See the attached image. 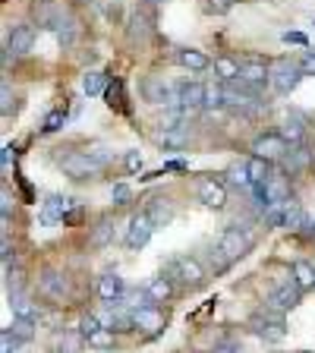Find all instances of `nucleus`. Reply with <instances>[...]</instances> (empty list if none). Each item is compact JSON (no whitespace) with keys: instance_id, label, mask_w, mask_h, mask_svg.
Wrapping results in <instances>:
<instances>
[{"instance_id":"nucleus-53","label":"nucleus","mask_w":315,"mask_h":353,"mask_svg":"<svg viewBox=\"0 0 315 353\" xmlns=\"http://www.w3.org/2000/svg\"><path fill=\"white\" fill-rule=\"evenodd\" d=\"M164 170H186V161H167Z\"/></svg>"},{"instance_id":"nucleus-36","label":"nucleus","mask_w":315,"mask_h":353,"mask_svg":"<svg viewBox=\"0 0 315 353\" xmlns=\"http://www.w3.org/2000/svg\"><path fill=\"white\" fill-rule=\"evenodd\" d=\"M104 98H108V104L110 108H117V110H123V82L120 79H114L108 85V92H104Z\"/></svg>"},{"instance_id":"nucleus-43","label":"nucleus","mask_w":315,"mask_h":353,"mask_svg":"<svg viewBox=\"0 0 315 353\" xmlns=\"http://www.w3.org/2000/svg\"><path fill=\"white\" fill-rule=\"evenodd\" d=\"M0 110H3V117H10V110H13V92H10V82L0 85Z\"/></svg>"},{"instance_id":"nucleus-15","label":"nucleus","mask_w":315,"mask_h":353,"mask_svg":"<svg viewBox=\"0 0 315 353\" xmlns=\"http://www.w3.org/2000/svg\"><path fill=\"white\" fill-rule=\"evenodd\" d=\"M32 44H35V29H32L29 22L13 26V32H10V38H7V51L13 54V57H19V54L32 51Z\"/></svg>"},{"instance_id":"nucleus-22","label":"nucleus","mask_w":315,"mask_h":353,"mask_svg":"<svg viewBox=\"0 0 315 353\" xmlns=\"http://www.w3.org/2000/svg\"><path fill=\"white\" fill-rule=\"evenodd\" d=\"M309 161H312V154H309L303 145H290V148H287V154L281 158L284 170H290V174H296V170H306Z\"/></svg>"},{"instance_id":"nucleus-1","label":"nucleus","mask_w":315,"mask_h":353,"mask_svg":"<svg viewBox=\"0 0 315 353\" xmlns=\"http://www.w3.org/2000/svg\"><path fill=\"white\" fill-rule=\"evenodd\" d=\"M250 328L256 331L258 338L272 341V344H278V341L287 338V328H284V312H272V309H258L256 316L250 319Z\"/></svg>"},{"instance_id":"nucleus-24","label":"nucleus","mask_w":315,"mask_h":353,"mask_svg":"<svg viewBox=\"0 0 315 353\" xmlns=\"http://www.w3.org/2000/svg\"><path fill=\"white\" fill-rule=\"evenodd\" d=\"M145 294H148V303H167L170 296H174V281L170 278H154L152 284L145 287Z\"/></svg>"},{"instance_id":"nucleus-23","label":"nucleus","mask_w":315,"mask_h":353,"mask_svg":"<svg viewBox=\"0 0 315 353\" xmlns=\"http://www.w3.org/2000/svg\"><path fill=\"white\" fill-rule=\"evenodd\" d=\"M176 60H180V66H186V70H208V66H212V60L205 57V54L202 51H196V48H180V51H176Z\"/></svg>"},{"instance_id":"nucleus-14","label":"nucleus","mask_w":315,"mask_h":353,"mask_svg":"<svg viewBox=\"0 0 315 353\" xmlns=\"http://www.w3.org/2000/svg\"><path fill=\"white\" fill-rule=\"evenodd\" d=\"M199 202L208 208H224L227 205V186L214 180V176H205L202 183H199Z\"/></svg>"},{"instance_id":"nucleus-33","label":"nucleus","mask_w":315,"mask_h":353,"mask_svg":"<svg viewBox=\"0 0 315 353\" xmlns=\"http://www.w3.org/2000/svg\"><path fill=\"white\" fill-rule=\"evenodd\" d=\"M227 183L236 186V190H252V180H250V170H246V164H234V168L227 170Z\"/></svg>"},{"instance_id":"nucleus-39","label":"nucleus","mask_w":315,"mask_h":353,"mask_svg":"<svg viewBox=\"0 0 315 353\" xmlns=\"http://www.w3.org/2000/svg\"><path fill=\"white\" fill-rule=\"evenodd\" d=\"M63 123H66V110L57 108V110H51V114L44 117V126H41V130H44V132H57Z\"/></svg>"},{"instance_id":"nucleus-11","label":"nucleus","mask_w":315,"mask_h":353,"mask_svg":"<svg viewBox=\"0 0 315 353\" xmlns=\"http://www.w3.org/2000/svg\"><path fill=\"white\" fill-rule=\"evenodd\" d=\"M268 79H272V63H265V60L252 57V60H246V63L240 66V82L246 88H252V92H258Z\"/></svg>"},{"instance_id":"nucleus-26","label":"nucleus","mask_w":315,"mask_h":353,"mask_svg":"<svg viewBox=\"0 0 315 353\" xmlns=\"http://www.w3.org/2000/svg\"><path fill=\"white\" fill-rule=\"evenodd\" d=\"M108 76L104 73H98V70H88L85 76H82V92H85L88 98H95V95H104L108 92Z\"/></svg>"},{"instance_id":"nucleus-21","label":"nucleus","mask_w":315,"mask_h":353,"mask_svg":"<svg viewBox=\"0 0 315 353\" xmlns=\"http://www.w3.org/2000/svg\"><path fill=\"white\" fill-rule=\"evenodd\" d=\"M54 353H82V331H57L51 341Z\"/></svg>"},{"instance_id":"nucleus-47","label":"nucleus","mask_w":315,"mask_h":353,"mask_svg":"<svg viewBox=\"0 0 315 353\" xmlns=\"http://www.w3.org/2000/svg\"><path fill=\"white\" fill-rule=\"evenodd\" d=\"M234 3L236 0H208V10H212V13H227V10H234Z\"/></svg>"},{"instance_id":"nucleus-29","label":"nucleus","mask_w":315,"mask_h":353,"mask_svg":"<svg viewBox=\"0 0 315 353\" xmlns=\"http://www.w3.org/2000/svg\"><path fill=\"white\" fill-rule=\"evenodd\" d=\"M158 142L164 148H183V145H190V130L186 126H180V130H161L158 132Z\"/></svg>"},{"instance_id":"nucleus-56","label":"nucleus","mask_w":315,"mask_h":353,"mask_svg":"<svg viewBox=\"0 0 315 353\" xmlns=\"http://www.w3.org/2000/svg\"><path fill=\"white\" fill-rule=\"evenodd\" d=\"M92 3H98V0H92Z\"/></svg>"},{"instance_id":"nucleus-2","label":"nucleus","mask_w":315,"mask_h":353,"mask_svg":"<svg viewBox=\"0 0 315 353\" xmlns=\"http://www.w3.org/2000/svg\"><path fill=\"white\" fill-rule=\"evenodd\" d=\"M57 161H60V168H63V174L73 176V180H88V176L101 174V164L88 152H66V154H60Z\"/></svg>"},{"instance_id":"nucleus-40","label":"nucleus","mask_w":315,"mask_h":353,"mask_svg":"<svg viewBox=\"0 0 315 353\" xmlns=\"http://www.w3.org/2000/svg\"><path fill=\"white\" fill-rule=\"evenodd\" d=\"M19 344H22V341L16 338L10 328L0 331V350H3V353H19Z\"/></svg>"},{"instance_id":"nucleus-46","label":"nucleus","mask_w":315,"mask_h":353,"mask_svg":"<svg viewBox=\"0 0 315 353\" xmlns=\"http://www.w3.org/2000/svg\"><path fill=\"white\" fill-rule=\"evenodd\" d=\"M13 202H16V199L10 196V190L3 186V192H0V212H3V224L10 221V212H13Z\"/></svg>"},{"instance_id":"nucleus-51","label":"nucleus","mask_w":315,"mask_h":353,"mask_svg":"<svg viewBox=\"0 0 315 353\" xmlns=\"http://www.w3.org/2000/svg\"><path fill=\"white\" fill-rule=\"evenodd\" d=\"M284 41L287 44H306V35H303V32H284Z\"/></svg>"},{"instance_id":"nucleus-18","label":"nucleus","mask_w":315,"mask_h":353,"mask_svg":"<svg viewBox=\"0 0 315 353\" xmlns=\"http://www.w3.org/2000/svg\"><path fill=\"white\" fill-rule=\"evenodd\" d=\"M70 208H73V202H70L66 196H51L48 202H44V208H41V224H57V221H66Z\"/></svg>"},{"instance_id":"nucleus-52","label":"nucleus","mask_w":315,"mask_h":353,"mask_svg":"<svg viewBox=\"0 0 315 353\" xmlns=\"http://www.w3.org/2000/svg\"><path fill=\"white\" fill-rule=\"evenodd\" d=\"M79 221H82V208H73V212L66 214V221H63V224H79Z\"/></svg>"},{"instance_id":"nucleus-34","label":"nucleus","mask_w":315,"mask_h":353,"mask_svg":"<svg viewBox=\"0 0 315 353\" xmlns=\"http://www.w3.org/2000/svg\"><path fill=\"white\" fill-rule=\"evenodd\" d=\"M57 38L63 48H70V44L76 41V19H70V16L63 13V19L57 22Z\"/></svg>"},{"instance_id":"nucleus-31","label":"nucleus","mask_w":315,"mask_h":353,"mask_svg":"<svg viewBox=\"0 0 315 353\" xmlns=\"http://www.w3.org/2000/svg\"><path fill=\"white\" fill-rule=\"evenodd\" d=\"M306 221H309L306 212H303L294 199H290V202L284 205V228L287 230H303V224H306Z\"/></svg>"},{"instance_id":"nucleus-3","label":"nucleus","mask_w":315,"mask_h":353,"mask_svg":"<svg viewBox=\"0 0 315 353\" xmlns=\"http://www.w3.org/2000/svg\"><path fill=\"white\" fill-rule=\"evenodd\" d=\"M300 79H303L300 63H290L287 57H281L272 63V85L278 95H290V92L300 85Z\"/></svg>"},{"instance_id":"nucleus-57","label":"nucleus","mask_w":315,"mask_h":353,"mask_svg":"<svg viewBox=\"0 0 315 353\" xmlns=\"http://www.w3.org/2000/svg\"><path fill=\"white\" fill-rule=\"evenodd\" d=\"M303 353H309V350H303Z\"/></svg>"},{"instance_id":"nucleus-25","label":"nucleus","mask_w":315,"mask_h":353,"mask_svg":"<svg viewBox=\"0 0 315 353\" xmlns=\"http://www.w3.org/2000/svg\"><path fill=\"white\" fill-rule=\"evenodd\" d=\"M246 170H250L252 186H265L268 183V176H272V161H265V158H256V154H252L250 161H246Z\"/></svg>"},{"instance_id":"nucleus-13","label":"nucleus","mask_w":315,"mask_h":353,"mask_svg":"<svg viewBox=\"0 0 315 353\" xmlns=\"http://www.w3.org/2000/svg\"><path fill=\"white\" fill-rule=\"evenodd\" d=\"M176 108L186 110V114L205 108V85L202 82H180L176 85Z\"/></svg>"},{"instance_id":"nucleus-7","label":"nucleus","mask_w":315,"mask_h":353,"mask_svg":"<svg viewBox=\"0 0 315 353\" xmlns=\"http://www.w3.org/2000/svg\"><path fill=\"white\" fill-rule=\"evenodd\" d=\"M142 95L152 104H164V108H170V110L176 108V88H170L167 82H164V76H145Z\"/></svg>"},{"instance_id":"nucleus-5","label":"nucleus","mask_w":315,"mask_h":353,"mask_svg":"<svg viewBox=\"0 0 315 353\" xmlns=\"http://www.w3.org/2000/svg\"><path fill=\"white\" fill-rule=\"evenodd\" d=\"M180 281L183 287H202L205 284V268H202V262L199 259H192V256H180L174 265H170V281Z\"/></svg>"},{"instance_id":"nucleus-28","label":"nucleus","mask_w":315,"mask_h":353,"mask_svg":"<svg viewBox=\"0 0 315 353\" xmlns=\"http://www.w3.org/2000/svg\"><path fill=\"white\" fill-rule=\"evenodd\" d=\"M110 240H114V221H110V218H101L95 228H92V236H88V243H92L95 250H104Z\"/></svg>"},{"instance_id":"nucleus-50","label":"nucleus","mask_w":315,"mask_h":353,"mask_svg":"<svg viewBox=\"0 0 315 353\" xmlns=\"http://www.w3.org/2000/svg\"><path fill=\"white\" fill-rule=\"evenodd\" d=\"M0 161H3V170H10L16 164V148H3V154H0Z\"/></svg>"},{"instance_id":"nucleus-17","label":"nucleus","mask_w":315,"mask_h":353,"mask_svg":"<svg viewBox=\"0 0 315 353\" xmlns=\"http://www.w3.org/2000/svg\"><path fill=\"white\" fill-rule=\"evenodd\" d=\"M278 136L284 142H290V145H300L303 136H306V126H303V117L296 114V110H290V114H284V120H281V130Z\"/></svg>"},{"instance_id":"nucleus-20","label":"nucleus","mask_w":315,"mask_h":353,"mask_svg":"<svg viewBox=\"0 0 315 353\" xmlns=\"http://www.w3.org/2000/svg\"><path fill=\"white\" fill-rule=\"evenodd\" d=\"M145 214L152 218L154 228H164V224H170V218H174V202H170V199H164V196H154Z\"/></svg>"},{"instance_id":"nucleus-27","label":"nucleus","mask_w":315,"mask_h":353,"mask_svg":"<svg viewBox=\"0 0 315 353\" xmlns=\"http://www.w3.org/2000/svg\"><path fill=\"white\" fill-rule=\"evenodd\" d=\"M240 66L234 57H227V54H221V57H214V73L221 76L224 82H240Z\"/></svg>"},{"instance_id":"nucleus-16","label":"nucleus","mask_w":315,"mask_h":353,"mask_svg":"<svg viewBox=\"0 0 315 353\" xmlns=\"http://www.w3.org/2000/svg\"><path fill=\"white\" fill-rule=\"evenodd\" d=\"M123 278L120 274H114V272H108V274H101L98 278V296H101L108 306H114V303H120V296H123Z\"/></svg>"},{"instance_id":"nucleus-45","label":"nucleus","mask_w":315,"mask_h":353,"mask_svg":"<svg viewBox=\"0 0 315 353\" xmlns=\"http://www.w3.org/2000/svg\"><path fill=\"white\" fill-rule=\"evenodd\" d=\"M110 196H114V205H126L132 192H130V186H126V183H117L114 190H110Z\"/></svg>"},{"instance_id":"nucleus-35","label":"nucleus","mask_w":315,"mask_h":353,"mask_svg":"<svg viewBox=\"0 0 315 353\" xmlns=\"http://www.w3.org/2000/svg\"><path fill=\"white\" fill-rule=\"evenodd\" d=\"M10 331H13L19 341H32L35 338V322H32V319H13Z\"/></svg>"},{"instance_id":"nucleus-49","label":"nucleus","mask_w":315,"mask_h":353,"mask_svg":"<svg viewBox=\"0 0 315 353\" xmlns=\"http://www.w3.org/2000/svg\"><path fill=\"white\" fill-rule=\"evenodd\" d=\"M214 353H240V344L236 341H221V344H214Z\"/></svg>"},{"instance_id":"nucleus-41","label":"nucleus","mask_w":315,"mask_h":353,"mask_svg":"<svg viewBox=\"0 0 315 353\" xmlns=\"http://www.w3.org/2000/svg\"><path fill=\"white\" fill-rule=\"evenodd\" d=\"M136 35H139V38L148 35V26H145V19H142L139 13L130 16V38H132V41H136Z\"/></svg>"},{"instance_id":"nucleus-8","label":"nucleus","mask_w":315,"mask_h":353,"mask_svg":"<svg viewBox=\"0 0 315 353\" xmlns=\"http://www.w3.org/2000/svg\"><path fill=\"white\" fill-rule=\"evenodd\" d=\"M300 296H303L300 284L290 278V281H284V284L274 287V294L265 300V309H272V312H287V309H294L296 303H300Z\"/></svg>"},{"instance_id":"nucleus-4","label":"nucleus","mask_w":315,"mask_h":353,"mask_svg":"<svg viewBox=\"0 0 315 353\" xmlns=\"http://www.w3.org/2000/svg\"><path fill=\"white\" fill-rule=\"evenodd\" d=\"M132 325H136L145 338H158V334L164 331V325H167V312H164L161 306L148 303V306H142V309L132 312Z\"/></svg>"},{"instance_id":"nucleus-37","label":"nucleus","mask_w":315,"mask_h":353,"mask_svg":"<svg viewBox=\"0 0 315 353\" xmlns=\"http://www.w3.org/2000/svg\"><path fill=\"white\" fill-rule=\"evenodd\" d=\"M205 108H224V85H205Z\"/></svg>"},{"instance_id":"nucleus-9","label":"nucleus","mask_w":315,"mask_h":353,"mask_svg":"<svg viewBox=\"0 0 315 353\" xmlns=\"http://www.w3.org/2000/svg\"><path fill=\"white\" fill-rule=\"evenodd\" d=\"M38 287H41L44 296H51L54 303H66L70 300V278H66L63 272H54V268H48V272H41V281H38Z\"/></svg>"},{"instance_id":"nucleus-38","label":"nucleus","mask_w":315,"mask_h":353,"mask_svg":"<svg viewBox=\"0 0 315 353\" xmlns=\"http://www.w3.org/2000/svg\"><path fill=\"white\" fill-rule=\"evenodd\" d=\"M88 347H98V350H108V347H114V331H110V328L95 331V334L88 338Z\"/></svg>"},{"instance_id":"nucleus-54","label":"nucleus","mask_w":315,"mask_h":353,"mask_svg":"<svg viewBox=\"0 0 315 353\" xmlns=\"http://www.w3.org/2000/svg\"><path fill=\"white\" fill-rule=\"evenodd\" d=\"M300 234H306V236H315V221H306V224H303V230Z\"/></svg>"},{"instance_id":"nucleus-19","label":"nucleus","mask_w":315,"mask_h":353,"mask_svg":"<svg viewBox=\"0 0 315 353\" xmlns=\"http://www.w3.org/2000/svg\"><path fill=\"white\" fill-rule=\"evenodd\" d=\"M265 196H268L272 205H287L290 202V180L284 174H272L268 183H265Z\"/></svg>"},{"instance_id":"nucleus-48","label":"nucleus","mask_w":315,"mask_h":353,"mask_svg":"<svg viewBox=\"0 0 315 353\" xmlns=\"http://www.w3.org/2000/svg\"><path fill=\"white\" fill-rule=\"evenodd\" d=\"M300 70H303V76H315V54H303Z\"/></svg>"},{"instance_id":"nucleus-32","label":"nucleus","mask_w":315,"mask_h":353,"mask_svg":"<svg viewBox=\"0 0 315 353\" xmlns=\"http://www.w3.org/2000/svg\"><path fill=\"white\" fill-rule=\"evenodd\" d=\"M10 303H13V312H16V319H32V322H35V319H38V309L32 306V300H29V296L16 294V296H10Z\"/></svg>"},{"instance_id":"nucleus-12","label":"nucleus","mask_w":315,"mask_h":353,"mask_svg":"<svg viewBox=\"0 0 315 353\" xmlns=\"http://www.w3.org/2000/svg\"><path fill=\"white\" fill-rule=\"evenodd\" d=\"M152 234H154L152 218H148L145 212L132 214V218H130V230H126V246H130V250H142V246L152 240Z\"/></svg>"},{"instance_id":"nucleus-6","label":"nucleus","mask_w":315,"mask_h":353,"mask_svg":"<svg viewBox=\"0 0 315 353\" xmlns=\"http://www.w3.org/2000/svg\"><path fill=\"white\" fill-rule=\"evenodd\" d=\"M218 250L224 252L230 262H240V259L252 250V236L243 234L240 228H227L224 234H221V240H218Z\"/></svg>"},{"instance_id":"nucleus-10","label":"nucleus","mask_w":315,"mask_h":353,"mask_svg":"<svg viewBox=\"0 0 315 353\" xmlns=\"http://www.w3.org/2000/svg\"><path fill=\"white\" fill-rule=\"evenodd\" d=\"M287 148L290 145L281 139L278 132H262V136L252 142V154H256V158H265V161H281L287 154Z\"/></svg>"},{"instance_id":"nucleus-42","label":"nucleus","mask_w":315,"mask_h":353,"mask_svg":"<svg viewBox=\"0 0 315 353\" xmlns=\"http://www.w3.org/2000/svg\"><path fill=\"white\" fill-rule=\"evenodd\" d=\"M79 331H82V338H92L95 331H101V322H98L95 316H82V322H79Z\"/></svg>"},{"instance_id":"nucleus-44","label":"nucleus","mask_w":315,"mask_h":353,"mask_svg":"<svg viewBox=\"0 0 315 353\" xmlns=\"http://www.w3.org/2000/svg\"><path fill=\"white\" fill-rule=\"evenodd\" d=\"M123 164H126V170H130V174H139L145 161H142L139 152H126V154H123Z\"/></svg>"},{"instance_id":"nucleus-55","label":"nucleus","mask_w":315,"mask_h":353,"mask_svg":"<svg viewBox=\"0 0 315 353\" xmlns=\"http://www.w3.org/2000/svg\"><path fill=\"white\" fill-rule=\"evenodd\" d=\"M145 3H164V0H145Z\"/></svg>"},{"instance_id":"nucleus-30","label":"nucleus","mask_w":315,"mask_h":353,"mask_svg":"<svg viewBox=\"0 0 315 353\" xmlns=\"http://www.w3.org/2000/svg\"><path fill=\"white\" fill-rule=\"evenodd\" d=\"M294 281L300 284V290H312L315 287V268L306 259H296L294 262Z\"/></svg>"}]
</instances>
